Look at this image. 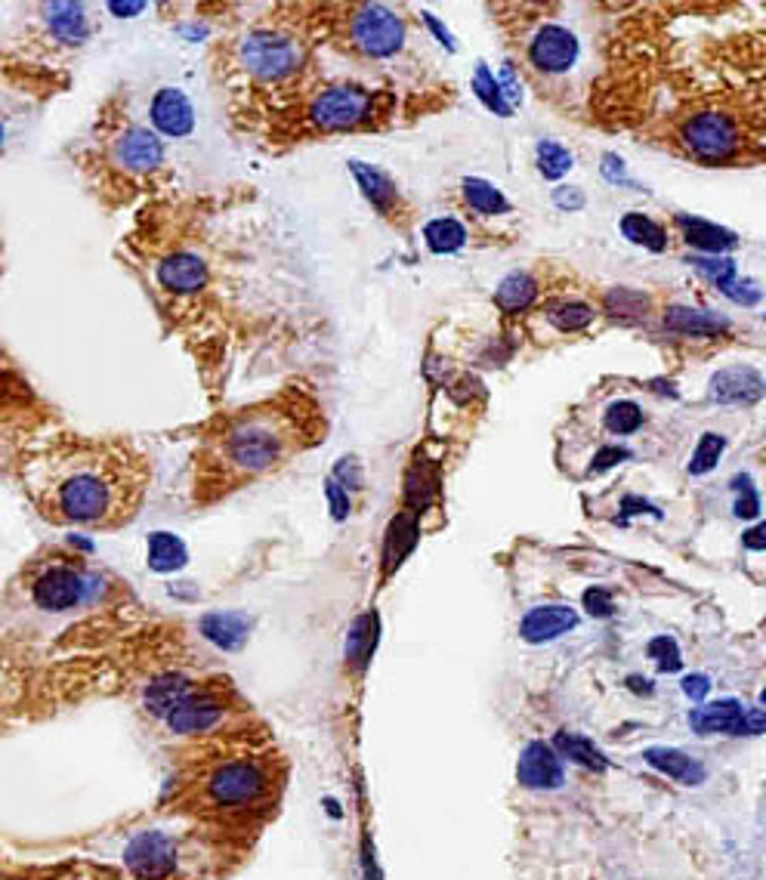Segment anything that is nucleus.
Instances as JSON below:
<instances>
[{
  "instance_id": "1",
  "label": "nucleus",
  "mask_w": 766,
  "mask_h": 880,
  "mask_svg": "<svg viewBox=\"0 0 766 880\" xmlns=\"http://www.w3.org/2000/svg\"><path fill=\"white\" fill-rule=\"evenodd\" d=\"M10 463L38 514L66 526H118L149 486L146 458L118 439L35 433Z\"/></svg>"
},
{
  "instance_id": "2",
  "label": "nucleus",
  "mask_w": 766,
  "mask_h": 880,
  "mask_svg": "<svg viewBox=\"0 0 766 880\" xmlns=\"http://www.w3.org/2000/svg\"><path fill=\"white\" fill-rule=\"evenodd\" d=\"M322 430L318 405L303 390H282L223 414L207 427L195 451V498L214 501L275 473L313 446Z\"/></svg>"
},
{
  "instance_id": "3",
  "label": "nucleus",
  "mask_w": 766,
  "mask_h": 880,
  "mask_svg": "<svg viewBox=\"0 0 766 880\" xmlns=\"http://www.w3.org/2000/svg\"><path fill=\"white\" fill-rule=\"evenodd\" d=\"M235 66L263 87H282L303 71L306 47L282 28H251L235 41Z\"/></svg>"
},
{
  "instance_id": "4",
  "label": "nucleus",
  "mask_w": 766,
  "mask_h": 880,
  "mask_svg": "<svg viewBox=\"0 0 766 880\" xmlns=\"http://www.w3.org/2000/svg\"><path fill=\"white\" fill-rule=\"evenodd\" d=\"M43 411L38 393L31 390L26 374L0 352V446L16 448L35 433H41Z\"/></svg>"
},
{
  "instance_id": "5",
  "label": "nucleus",
  "mask_w": 766,
  "mask_h": 880,
  "mask_svg": "<svg viewBox=\"0 0 766 880\" xmlns=\"http://www.w3.org/2000/svg\"><path fill=\"white\" fill-rule=\"evenodd\" d=\"M102 162L111 174L151 176L165 164V139L151 127L124 124L102 139Z\"/></svg>"
},
{
  "instance_id": "6",
  "label": "nucleus",
  "mask_w": 766,
  "mask_h": 880,
  "mask_svg": "<svg viewBox=\"0 0 766 880\" xmlns=\"http://www.w3.org/2000/svg\"><path fill=\"white\" fill-rule=\"evenodd\" d=\"M371 109H374V96L365 87L334 84V87H325L310 99V106L303 111V121L310 130L337 134V130H350V127L365 121Z\"/></svg>"
},
{
  "instance_id": "7",
  "label": "nucleus",
  "mask_w": 766,
  "mask_h": 880,
  "mask_svg": "<svg viewBox=\"0 0 766 880\" xmlns=\"http://www.w3.org/2000/svg\"><path fill=\"white\" fill-rule=\"evenodd\" d=\"M684 146L698 162H729L739 151V124L724 111H698L684 124Z\"/></svg>"
},
{
  "instance_id": "8",
  "label": "nucleus",
  "mask_w": 766,
  "mask_h": 880,
  "mask_svg": "<svg viewBox=\"0 0 766 880\" xmlns=\"http://www.w3.org/2000/svg\"><path fill=\"white\" fill-rule=\"evenodd\" d=\"M350 43L374 59H386L405 43V26L393 10L365 3L350 16Z\"/></svg>"
},
{
  "instance_id": "9",
  "label": "nucleus",
  "mask_w": 766,
  "mask_h": 880,
  "mask_svg": "<svg viewBox=\"0 0 766 880\" xmlns=\"http://www.w3.org/2000/svg\"><path fill=\"white\" fill-rule=\"evenodd\" d=\"M90 590H94V578H87L84 571L66 566V563L47 566L31 581V599L43 612L78 609L81 603H87Z\"/></svg>"
},
{
  "instance_id": "10",
  "label": "nucleus",
  "mask_w": 766,
  "mask_h": 880,
  "mask_svg": "<svg viewBox=\"0 0 766 880\" xmlns=\"http://www.w3.org/2000/svg\"><path fill=\"white\" fill-rule=\"evenodd\" d=\"M124 862L139 880H167L177 868V843L161 831H143L124 850Z\"/></svg>"
},
{
  "instance_id": "11",
  "label": "nucleus",
  "mask_w": 766,
  "mask_h": 880,
  "mask_svg": "<svg viewBox=\"0 0 766 880\" xmlns=\"http://www.w3.org/2000/svg\"><path fill=\"white\" fill-rule=\"evenodd\" d=\"M263 791H266V775L261 766L245 763V760L223 763L207 782V794L217 806H242V803L261 798Z\"/></svg>"
},
{
  "instance_id": "12",
  "label": "nucleus",
  "mask_w": 766,
  "mask_h": 880,
  "mask_svg": "<svg viewBox=\"0 0 766 880\" xmlns=\"http://www.w3.org/2000/svg\"><path fill=\"white\" fill-rule=\"evenodd\" d=\"M529 59L534 62V68L548 71V75H560V71H569L574 66L578 41L569 28L541 26L529 43Z\"/></svg>"
},
{
  "instance_id": "13",
  "label": "nucleus",
  "mask_w": 766,
  "mask_h": 880,
  "mask_svg": "<svg viewBox=\"0 0 766 880\" xmlns=\"http://www.w3.org/2000/svg\"><path fill=\"white\" fill-rule=\"evenodd\" d=\"M149 118L151 130L158 136H170V139L189 136L192 127H195V111H192L189 96L183 94L179 87H161L158 94L151 96Z\"/></svg>"
},
{
  "instance_id": "14",
  "label": "nucleus",
  "mask_w": 766,
  "mask_h": 880,
  "mask_svg": "<svg viewBox=\"0 0 766 880\" xmlns=\"http://www.w3.org/2000/svg\"><path fill=\"white\" fill-rule=\"evenodd\" d=\"M167 726L179 735H192V732H207L223 720V702L210 692H192L183 702L167 714Z\"/></svg>"
},
{
  "instance_id": "15",
  "label": "nucleus",
  "mask_w": 766,
  "mask_h": 880,
  "mask_svg": "<svg viewBox=\"0 0 766 880\" xmlns=\"http://www.w3.org/2000/svg\"><path fill=\"white\" fill-rule=\"evenodd\" d=\"M517 779L526 788L534 791H553L562 785V763L560 754L544 742H532L522 751L520 766H517Z\"/></svg>"
},
{
  "instance_id": "16",
  "label": "nucleus",
  "mask_w": 766,
  "mask_h": 880,
  "mask_svg": "<svg viewBox=\"0 0 766 880\" xmlns=\"http://www.w3.org/2000/svg\"><path fill=\"white\" fill-rule=\"evenodd\" d=\"M689 723H693L701 735H711V732H724V735H752L748 711H745L736 698H724V702L698 707V711L689 714Z\"/></svg>"
},
{
  "instance_id": "17",
  "label": "nucleus",
  "mask_w": 766,
  "mask_h": 880,
  "mask_svg": "<svg viewBox=\"0 0 766 880\" xmlns=\"http://www.w3.org/2000/svg\"><path fill=\"white\" fill-rule=\"evenodd\" d=\"M711 395L717 402L752 405L764 395V378L754 368H726L720 374H714Z\"/></svg>"
},
{
  "instance_id": "18",
  "label": "nucleus",
  "mask_w": 766,
  "mask_h": 880,
  "mask_svg": "<svg viewBox=\"0 0 766 880\" xmlns=\"http://www.w3.org/2000/svg\"><path fill=\"white\" fill-rule=\"evenodd\" d=\"M574 624H578V615L569 606H541L522 618L520 634L529 643H550V639L569 634Z\"/></svg>"
},
{
  "instance_id": "19",
  "label": "nucleus",
  "mask_w": 766,
  "mask_h": 880,
  "mask_svg": "<svg viewBox=\"0 0 766 880\" xmlns=\"http://www.w3.org/2000/svg\"><path fill=\"white\" fill-rule=\"evenodd\" d=\"M649 766H656L658 772L670 775L674 782L680 785H701L705 782V766L693 760L684 751H674V747H649L644 754Z\"/></svg>"
},
{
  "instance_id": "20",
  "label": "nucleus",
  "mask_w": 766,
  "mask_h": 880,
  "mask_svg": "<svg viewBox=\"0 0 766 880\" xmlns=\"http://www.w3.org/2000/svg\"><path fill=\"white\" fill-rule=\"evenodd\" d=\"M247 627L251 622L238 612H214L202 622V634L219 649H238L247 639Z\"/></svg>"
},
{
  "instance_id": "21",
  "label": "nucleus",
  "mask_w": 766,
  "mask_h": 880,
  "mask_svg": "<svg viewBox=\"0 0 766 880\" xmlns=\"http://www.w3.org/2000/svg\"><path fill=\"white\" fill-rule=\"evenodd\" d=\"M665 325L677 334H693V338H708V334H720L726 331V319L711 315L705 310H689V306H670L665 312Z\"/></svg>"
},
{
  "instance_id": "22",
  "label": "nucleus",
  "mask_w": 766,
  "mask_h": 880,
  "mask_svg": "<svg viewBox=\"0 0 766 880\" xmlns=\"http://www.w3.org/2000/svg\"><path fill=\"white\" fill-rule=\"evenodd\" d=\"M414 541H418V519H414V514H399L390 522V535H386V547H383V569H399L402 559L411 554Z\"/></svg>"
},
{
  "instance_id": "23",
  "label": "nucleus",
  "mask_w": 766,
  "mask_h": 880,
  "mask_svg": "<svg viewBox=\"0 0 766 880\" xmlns=\"http://www.w3.org/2000/svg\"><path fill=\"white\" fill-rule=\"evenodd\" d=\"M186 695H192L189 679L179 677V674H167V677H158L155 683H149V690H146V707H149L151 714H158V717H167Z\"/></svg>"
},
{
  "instance_id": "24",
  "label": "nucleus",
  "mask_w": 766,
  "mask_h": 880,
  "mask_svg": "<svg viewBox=\"0 0 766 880\" xmlns=\"http://www.w3.org/2000/svg\"><path fill=\"white\" fill-rule=\"evenodd\" d=\"M680 229H684L686 242L693 247H701L708 254H720L726 247H736V235L733 232L720 229L714 223H705V219H689V217H677Z\"/></svg>"
},
{
  "instance_id": "25",
  "label": "nucleus",
  "mask_w": 766,
  "mask_h": 880,
  "mask_svg": "<svg viewBox=\"0 0 766 880\" xmlns=\"http://www.w3.org/2000/svg\"><path fill=\"white\" fill-rule=\"evenodd\" d=\"M353 174H356L359 186H362V192H365V198H369L381 214H393V204H396V186L386 179V176L381 174V170H374V167H369V164H353Z\"/></svg>"
},
{
  "instance_id": "26",
  "label": "nucleus",
  "mask_w": 766,
  "mask_h": 880,
  "mask_svg": "<svg viewBox=\"0 0 766 880\" xmlns=\"http://www.w3.org/2000/svg\"><path fill=\"white\" fill-rule=\"evenodd\" d=\"M436 470L430 467V463L424 461V458H418L414 461V467L409 470V479H405V498H409L411 503V514H421L426 503H430V498L436 495Z\"/></svg>"
},
{
  "instance_id": "27",
  "label": "nucleus",
  "mask_w": 766,
  "mask_h": 880,
  "mask_svg": "<svg viewBox=\"0 0 766 880\" xmlns=\"http://www.w3.org/2000/svg\"><path fill=\"white\" fill-rule=\"evenodd\" d=\"M557 751H560L562 757L574 760V763H581V766H588V770L593 772H602L609 763H606V757H602V751L590 739H585V735H574V732H560L557 735Z\"/></svg>"
},
{
  "instance_id": "28",
  "label": "nucleus",
  "mask_w": 766,
  "mask_h": 880,
  "mask_svg": "<svg viewBox=\"0 0 766 880\" xmlns=\"http://www.w3.org/2000/svg\"><path fill=\"white\" fill-rule=\"evenodd\" d=\"M149 566L155 571H177L186 566V547L167 531H155L149 538Z\"/></svg>"
},
{
  "instance_id": "29",
  "label": "nucleus",
  "mask_w": 766,
  "mask_h": 880,
  "mask_svg": "<svg viewBox=\"0 0 766 880\" xmlns=\"http://www.w3.org/2000/svg\"><path fill=\"white\" fill-rule=\"evenodd\" d=\"M534 294H538V287H534L532 278L526 272H513V275H507L504 282L498 285L494 303L504 312H520L532 303Z\"/></svg>"
},
{
  "instance_id": "30",
  "label": "nucleus",
  "mask_w": 766,
  "mask_h": 880,
  "mask_svg": "<svg viewBox=\"0 0 766 880\" xmlns=\"http://www.w3.org/2000/svg\"><path fill=\"white\" fill-rule=\"evenodd\" d=\"M464 198L477 214H489V217L510 211L504 195L494 189L492 183H485V179H464Z\"/></svg>"
},
{
  "instance_id": "31",
  "label": "nucleus",
  "mask_w": 766,
  "mask_h": 880,
  "mask_svg": "<svg viewBox=\"0 0 766 880\" xmlns=\"http://www.w3.org/2000/svg\"><path fill=\"white\" fill-rule=\"evenodd\" d=\"M424 238L433 254H452V251H458V247L467 242V229L458 223V219L442 217V219H433V223L426 226Z\"/></svg>"
},
{
  "instance_id": "32",
  "label": "nucleus",
  "mask_w": 766,
  "mask_h": 880,
  "mask_svg": "<svg viewBox=\"0 0 766 880\" xmlns=\"http://www.w3.org/2000/svg\"><path fill=\"white\" fill-rule=\"evenodd\" d=\"M374 639H377V618L374 615H362L353 624L350 639H346V658L362 667L371 658V652H374Z\"/></svg>"
},
{
  "instance_id": "33",
  "label": "nucleus",
  "mask_w": 766,
  "mask_h": 880,
  "mask_svg": "<svg viewBox=\"0 0 766 880\" xmlns=\"http://www.w3.org/2000/svg\"><path fill=\"white\" fill-rule=\"evenodd\" d=\"M621 232L628 235L634 244H644L649 251H665V232L661 226H656L652 219L644 217V214H628L621 219Z\"/></svg>"
},
{
  "instance_id": "34",
  "label": "nucleus",
  "mask_w": 766,
  "mask_h": 880,
  "mask_svg": "<svg viewBox=\"0 0 766 880\" xmlns=\"http://www.w3.org/2000/svg\"><path fill=\"white\" fill-rule=\"evenodd\" d=\"M644 427V411L634 402H616V405L606 411V430L616 436L637 433Z\"/></svg>"
},
{
  "instance_id": "35",
  "label": "nucleus",
  "mask_w": 766,
  "mask_h": 880,
  "mask_svg": "<svg viewBox=\"0 0 766 880\" xmlns=\"http://www.w3.org/2000/svg\"><path fill=\"white\" fill-rule=\"evenodd\" d=\"M724 446H726L724 436H717V433L701 436L696 454H693V461H689V473L701 476V473H708V470H714V467H717V461H720V454H724Z\"/></svg>"
},
{
  "instance_id": "36",
  "label": "nucleus",
  "mask_w": 766,
  "mask_h": 880,
  "mask_svg": "<svg viewBox=\"0 0 766 880\" xmlns=\"http://www.w3.org/2000/svg\"><path fill=\"white\" fill-rule=\"evenodd\" d=\"M572 162V151L562 149L557 143H541L538 146V167H541V174L548 179H560L562 174H569Z\"/></svg>"
},
{
  "instance_id": "37",
  "label": "nucleus",
  "mask_w": 766,
  "mask_h": 880,
  "mask_svg": "<svg viewBox=\"0 0 766 880\" xmlns=\"http://www.w3.org/2000/svg\"><path fill=\"white\" fill-rule=\"evenodd\" d=\"M550 322L560 331H581L593 322V310L588 303H560L550 310Z\"/></svg>"
},
{
  "instance_id": "38",
  "label": "nucleus",
  "mask_w": 766,
  "mask_h": 880,
  "mask_svg": "<svg viewBox=\"0 0 766 880\" xmlns=\"http://www.w3.org/2000/svg\"><path fill=\"white\" fill-rule=\"evenodd\" d=\"M473 87H477V96L489 106V109L498 111V115H510V106H507L504 94H501V84L494 81V75L489 68L485 66L477 68V81H473Z\"/></svg>"
},
{
  "instance_id": "39",
  "label": "nucleus",
  "mask_w": 766,
  "mask_h": 880,
  "mask_svg": "<svg viewBox=\"0 0 766 880\" xmlns=\"http://www.w3.org/2000/svg\"><path fill=\"white\" fill-rule=\"evenodd\" d=\"M693 266H696L698 272H705L714 285L720 287H726L733 278H736V263L726 257H696L693 260Z\"/></svg>"
},
{
  "instance_id": "40",
  "label": "nucleus",
  "mask_w": 766,
  "mask_h": 880,
  "mask_svg": "<svg viewBox=\"0 0 766 880\" xmlns=\"http://www.w3.org/2000/svg\"><path fill=\"white\" fill-rule=\"evenodd\" d=\"M649 658H656L658 667H661V671H668V674L680 671V664H684V658H680V649H677V643H674L670 637L652 639V643H649Z\"/></svg>"
},
{
  "instance_id": "41",
  "label": "nucleus",
  "mask_w": 766,
  "mask_h": 880,
  "mask_svg": "<svg viewBox=\"0 0 766 880\" xmlns=\"http://www.w3.org/2000/svg\"><path fill=\"white\" fill-rule=\"evenodd\" d=\"M606 306L609 312H621V315H637V312L646 310V297L637 294V291H628V287H616L609 297H606Z\"/></svg>"
},
{
  "instance_id": "42",
  "label": "nucleus",
  "mask_w": 766,
  "mask_h": 880,
  "mask_svg": "<svg viewBox=\"0 0 766 880\" xmlns=\"http://www.w3.org/2000/svg\"><path fill=\"white\" fill-rule=\"evenodd\" d=\"M733 488L739 491V501H736V516H745V519H754L760 514V498L752 486V476H736L733 479Z\"/></svg>"
},
{
  "instance_id": "43",
  "label": "nucleus",
  "mask_w": 766,
  "mask_h": 880,
  "mask_svg": "<svg viewBox=\"0 0 766 880\" xmlns=\"http://www.w3.org/2000/svg\"><path fill=\"white\" fill-rule=\"evenodd\" d=\"M585 609L590 612V615H597V618H609L612 615V594L609 590H602V587H590L588 594H585Z\"/></svg>"
},
{
  "instance_id": "44",
  "label": "nucleus",
  "mask_w": 766,
  "mask_h": 880,
  "mask_svg": "<svg viewBox=\"0 0 766 880\" xmlns=\"http://www.w3.org/2000/svg\"><path fill=\"white\" fill-rule=\"evenodd\" d=\"M625 458H628V448H602L600 454H597V458H593V467H590V470H593V473H602V470H609V467H616L618 461H625Z\"/></svg>"
},
{
  "instance_id": "45",
  "label": "nucleus",
  "mask_w": 766,
  "mask_h": 880,
  "mask_svg": "<svg viewBox=\"0 0 766 880\" xmlns=\"http://www.w3.org/2000/svg\"><path fill=\"white\" fill-rule=\"evenodd\" d=\"M325 491H328L331 507H334V516H337V519H343V516L350 514V498H346V491H343V488L337 486V479H328V486H325Z\"/></svg>"
},
{
  "instance_id": "46",
  "label": "nucleus",
  "mask_w": 766,
  "mask_h": 880,
  "mask_svg": "<svg viewBox=\"0 0 766 880\" xmlns=\"http://www.w3.org/2000/svg\"><path fill=\"white\" fill-rule=\"evenodd\" d=\"M684 692L689 695V698H696V702H701L708 692H711V683H708V677H701V674H693V677L684 679Z\"/></svg>"
},
{
  "instance_id": "47",
  "label": "nucleus",
  "mask_w": 766,
  "mask_h": 880,
  "mask_svg": "<svg viewBox=\"0 0 766 880\" xmlns=\"http://www.w3.org/2000/svg\"><path fill=\"white\" fill-rule=\"evenodd\" d=\"M553 198H557V204H560V207H569V211H578V207L585 204V195H581V192L578 189L566 192V186H562V189H557V195H553Z\"/></svg>"
},
{
  "instance_id": "48",
  "label": "nucleus",
  "mask_w": 766,
  "mask_h": 880,
  "mask_svg": "<svg viewBox=\"0 0 766 880\" xmlns=\"http://www.w3.org/2000/svg\"><path fill=\"white\" fill-rule=\"evenodd\" d=\"M742 541H745V547H748V550H764V547H766V528L764 526H754L752 531H748V535L742 538Z\"/></svg>"
},
{
  "instance_id": "49",
  "label": "nucleus",
  "mask_w": 766,
  "mask_h": 880,
  "mask_svg": "<svg viewBox=\"0 0 766 880\" xmlns=\"http://www.w3.org/2000/svg\"><path fill=\"white\" fill-rule=\"evenodd\" d=\"M426 26H430V28H433V31H436V38H439V41H442V43H445V47H454L452 38H449V31H445V28L439 26V22H436V19H433V16H426Z\"/></svg>"
},
{
  "instance_id": "50",
  "label": "nucleus",
  "mask_w": 766,
  "mask_h": 880,
  "mask_svg": "<svg viewBox=\"0 0 766 880\" xmlns=\"http://www.w3.org/2000/svg\"><path fill=\"white\" fill-rule=\"evenodd\" d=\"M3 139H7V127L0 124V149H3Z\"/></svg>"
}]
</instances>
